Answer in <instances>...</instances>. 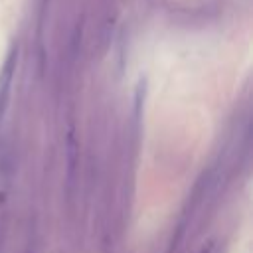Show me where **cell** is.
Listing matches in <instances>:
<instances>
[{"label": "cell", "mask_w": 253, "mask_h": 253, "mask_svg": "<svg viewBox=\"0 0 253 253\" xmlns=\"http://www.w3.org/2000/svg\"><path fill=\"white\" fill-rule=\"evenodd\" d=\"M16 49L10 51V55L6 57V63L0 71V121L4 117V111L8 107L10 101V91H12V81H14V71H16Z\"/></svg>", "instance_id": "cell-1"}]
</instances>
